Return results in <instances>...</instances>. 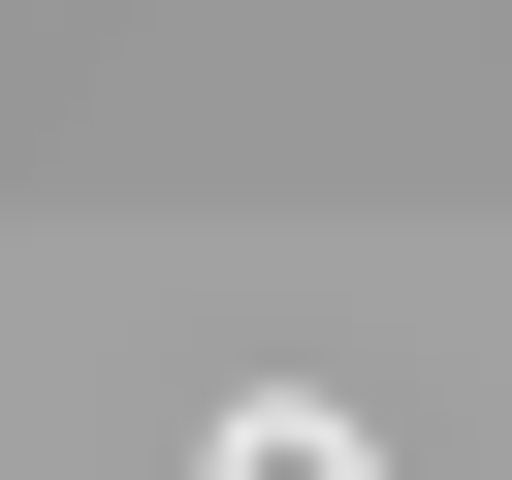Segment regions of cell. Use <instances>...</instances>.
Listing matches in <instances>:
<instances>
[{"mask_svg":"<svg viewBox=\"0 0 512 480\" xmlns=\"http://www.w3.org/2000/svg\"><path fill=\"white\" fill-rule=\"evenodd\" d=\"M224 480H352V448H320V416H288V384H256V416H224Z\"/></svg>","mask_w":512,"mask_h":480,"instance_id":"cell-1","label":"cell"}]
</instances>
